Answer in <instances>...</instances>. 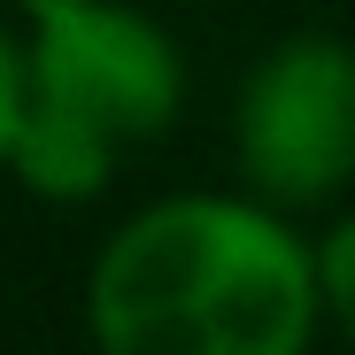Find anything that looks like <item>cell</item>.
Returning <instances> with one entry per match:
<instances>
[{
    "label": "cell",
    "instance_id": "cell-3",
    "mask_svg": "<svg viewBox=\"0 0 355 355\" xmlns=\"http://www.w3.org/2000/svg\"><path fill=\"white\" fill-rule=\"evenodd\" d=\"M240 170L270 201H324L355 178V54L286 39L240 85Z\"/></svg>",
    "mask_w": 355,
    "mask_h": 355
},
{
    "label": "cell",
    "instance_id": "cell-4",
    "mask_svg": "<svg viewBox=\"0 0 355 355\" xmlns=\"http://www.w3.org/2000/svg\"><path fill=\"white\" fill-rule=\"evenodd\" d=\"M324 302H332V317L355 340V224H340L332 240H324Z\"/></svg>",
    "mask_w": 355,
    "mask_h": 355
},
{
    "label": "cell",
    "instance_id": "cell-1",
    "mask_svg": "<svg viewBox=\"0 0 355 355\" xmlns=\"http://www.w3.org/2000/svg\"><path fill=\"white\" fill-rule=\"evenodd\" d=\"M309 317L302 240L240 201H162L93 270L101 355H302Z\"/></svg>",
    "mask_w": 355,
    "mask_h": 355
},
{
    "label": "cell",
    "instance_id": "cell-2",
    "mask_svg": "<svg viewBox=\"0 0 355 355\" xmlns=\"http://www.w3.org/2000/svg\"><path fill=\"white\" fill-rule=\"evenodd\" d=\"M178 116V54L170 39L101 0H62L39 16L24 62V132L16 178L46 201H93L108 186V155L155 139Z\"/></svg>",
    "mask_w": 355,
    "mask_h": 355
},
{
    "label": "cell",
    "instance_id": "cell-5",
    "mask_svg": "<svg viewBox=\"0 0 355 355\" xmlns=\"http://www.w3.org/2000/svg\"><path fill=\"white\" fill-rule=\"evenodd\" d=\"M16 132H24V62L0 39V162H16Z\"/></svg>",
    "mask_w": 355,
    "mask_h": 355
}]
</instances>
